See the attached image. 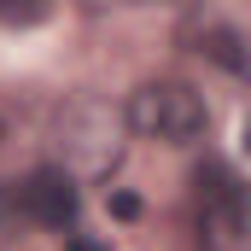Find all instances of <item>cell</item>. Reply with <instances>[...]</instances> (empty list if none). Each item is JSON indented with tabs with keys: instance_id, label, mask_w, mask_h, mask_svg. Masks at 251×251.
Returning <instances> with one entry per match:
<instances>
[{
	"instance_id": "cell-1",
	"label": "cell",
	"mask_w": 251,
	"mask_h": 251,
	"mask_svg": "<svg viewBox=\"0 0 251 251\" xmlns=\"http://www.w3.org/2000/svg\"><path fill=\"white\" fill-rule=\"evenodd\" d=\"M128 123L140 128L146 140L187 146V140L204 134V100L193 94L187 82H146V88H134V100H128Z\"/></svg>"
},
{
	"instance_id": "cell-2",
	"label": "cell",
	"mask_w": 251,
	"mask_h": 251,
	"mask_svg": "<svg viewBox=\"0 0 251 251\" xmlns=\"http://www.w3.org/2000/svg\"><path fill=\"white\" fill-rule=\"evenodd\" d=\"M199 246L204 251H246V193L222 164L199 170Z\"/></svg>"
},
{
	"instance_id": "cell-3",
	"label": "cell",
	"mask_w": 251,
	"mask_h": 251,
	"mask_svg": "<svg viewBox=\"0 0 251 251\" xmlns=\"http://www.w3.org/2000/svg\"><path fill=\"white\" fill-rule=\"evenodd\" d=\"M18 199H24V210H29L41 228H70V222H76V181H70L64 170H35Z\"/></svg>"
},
{
	"instance_id": "cell-4",
	"label": "cell",
	"mask_w": 251,
	"mask_h": 251,
	"mask_svg": "<svg viewBox=\"0 0 251 251\" xmlns=\"http://www.w3.org/2000/svg\"><path fill=\"white\" fill-rule=\"evenodd\" d=\"M199 41H204L199 53H210L222 70H234V76L246 70V53H240V35H234V29H210V35H199Z\"/></svg>"
},
{
	"instance_id": "cell-5",
	"label": "cell",
	"mask_w": 251,
	"mask_h": 251,
	"mask_svg": "<svg viewBox=\"0 0 251 251\" xmlns=\"http://www.w3.org/2000/svg\"><path fill=\"white\" fill-rule=\"evenodd\" d=\"M47 12H53V0H0V24H12V29H29Z\"/></svg>"
},
{
	"instance_id": "cell-6",
	"label": "cell",
	"mask_w": 251,
	"mask_h": 251,
	"mask_svg": "<svg viewBox=\"0 0 251 251\" xmlns=\"http://www.w3.org/2000/svg\"><path fill=\"white\" fill-rule=\"evenodd\" d=\"M111 216H140V204H134V193H111Z\"/></svg>"
},
{
	"instance_id": "cell-7",
	"label": "cell",
	"mask_w": 251,
	"mask_h": 251,
	"mask_svg": "<svg viewBox=\"0 0 251 251\" xmlns=\"http://www.w3.org/2000/svg\"><path fill=\"white\" fill-rule=\"evenodd\" d=\"M88 6H146V0H88Z\"/></svg>"
},
{
	"instance_id": "cell-8",
	"label": "cell",
	"mask_w": 251,
	"mask_h": 251,
	"mask_svg": "<svg viewBox=\"0 0 251 251\" xmlns=\"http://www.w3.org/2000/svg\"><path fill=\"white\" fill-rule=\"evenodd\" d=\"M70 251H105V246H94V240H70Z\"/></svg>"
}]
</instances>
